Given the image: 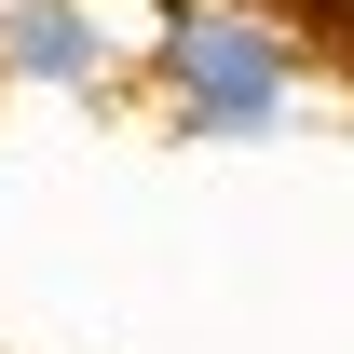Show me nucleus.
I'll use <instances>...</instances> for the list:
<instances>
[{
	"mask_svg": "<svg viewBox=\"0 0 354 354\" xmlns=\"http://www.w3.org/2000/svg\"><path fill=\"white\" fill-rule=\"evenodd\" d=\"M150 109L191 150H259L313 109V41L259 0H164V41H150Z\"/></svg>",
	"mask_w": 354,
	"mask_h": 354,
	"instance_id": "1",
	"label": "nucleus"
},
{
	"mask_svg": "<svg viewBox=\"0 0 354 354\" xmlns=\"http://www.w3.org/2000/svg\"><path fill=\"white\" fill-rule=\"evenodd\" d=\"M164 0H0V82L28 95H123L150 82Z\"/></svg>",
	"mask_w": 354,
	"mask_h": 354,
	"instance_id": "2",
	"label": "nucleus"
}]
</instances>
